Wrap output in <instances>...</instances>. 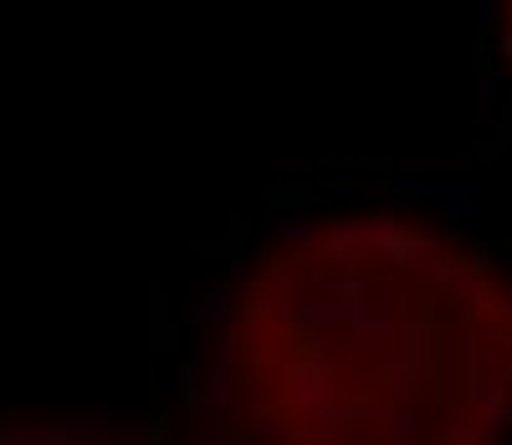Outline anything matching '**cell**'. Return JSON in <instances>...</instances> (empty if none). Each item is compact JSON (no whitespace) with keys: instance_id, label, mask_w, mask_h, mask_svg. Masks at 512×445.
Returning <instances> with one entry per match:
<instances>
[{"instance_id":"obj_1","label":"cell","mask_w":512,"mask_h":445,"mask_svg":"<svg viewBox=\"0 0 512 445\" xmlns=\"http://www.w3.org/2000/svg\"><path fill=\"white\" fill-rule=\"evenodd\" d=\"M200 425L241 445L502 440L512 282L400 215L292 231L246 266L210 333Z\"/></svg>"},{"instance_id":"obj_2","label":"cell","mask_w":512,"mask_h":445,"mask_svg":"<svg viewBox=\"0 0 512 445\" xmlns=\"http://www.w3.org/2000/svg\"><path fill=\"white\" fill-rule=\"evenodd\" d=\"M507 26H512V0H507Z\"/></svg>"}]
</instances>
